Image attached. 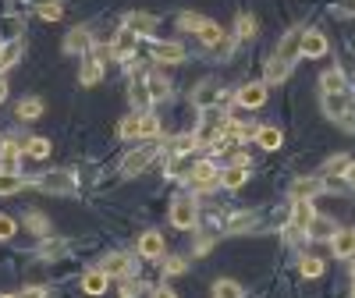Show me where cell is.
<instances>
[{"mask_svg": "<svg viewBox=\"0 0 355 298\" xmlns=\"http://www.w3.org/2000/svg\"><path fill=\"white\" fill-rule=\"evenodd\" d=\"M196 220H199V206H196L192 195H178V199H171V224H174L178 231H192Z\"/></svg>", "mask_w": 355, "mask_h": 298, "instance_id": "6da1fadb", "label": "cell"}, {"mask_svg": "<svg viewBox=\"0 0 355 298\" xmlns=\"http://www.w3.org/2000/svg\"><path fill=\"white\" fill-rule=\"evenodd\" d=\"M217 174H220V167H217L214 160H192V167H189V182H192L196 192H206V189H214V185H217Z\"/></svg>", "mask_w": 355, "mask_h": 298, "instance_id": "7a4b0ae2", "label": "cell"}, {"mask_svg": "<svg viewBox=\"0 0 355 298\" xmlns=\"http://www.w3.org/2000/svg\"><path fill=\"white\" fill-rule=\"evenodd\" d=\"M157 160V146H139V149H132V153L121 160V174L125 177H135V174H142L146 167H150Z\"/></svg>", "mask_w": 355, "mask_h": 298, "instance_id": "3957f363", "label": "cell"}, {"mask_svg": "<svg viewBox=\"0 0 355 298\" xmlns=\"http://www.w3.org/2000/svg\"><path fill=\"white\" fill-rule=\"evenodd\" d=\"M135 50H139V36L132 33V28H117V36H114V43H110V57L114 61H132L135 57Z\"/></svg>", "mask_w": 355, "mask_h": 298, "instance_id": "277c9868", "label": "cell"}, {"mask_svg": "<svg viewBox=\"0 0 355 298\" xmlns=\"http://www.w3.org/2000/svg\"><path fill=\"white\" fill-rule=\"evenodd\" d=\"M302 33H306V28H288V33L281 36V43H277L274 57H281V61H288V64L299 61V57H302Z\"/></svg>", "mask_w": 355, "mask_h": 298, "instance_id": "5b68a950", "label": "cell"}, {"mask_svg": "<svg viewBox=\"0 0 355 298\" xmlns=\"http://www.w3.org/2000/svg\"><path fill=\"white\" fill-rule=\"evenodd\" d=\"M234 103L245 107V110H256L266 103V82H245L239 93H234Z\"/></svg>", "mask_w": 355, "mask_h": 298, "instance_id": "8992f818", "label": "cell"}, {"mask_svg": "<svg viewBox=\"0 0 355 298\" xmlns=\"http://www.w3.org/2000/svg\"><path fill=\"white\" fill-rule=\"evenodd\" d=\"M245 182H249V164H231V167H220L217 174V185L227 192H239Z\"/></svg>", "mask_w": 355, "mask_h": 298, "instance_id": "52a82bcc", "label": "cell"}, {"mask_svg": "<svg viewBox=\"0 0 355 298\" xmlns=\"http://www.w3.org/2000/svg\"><path fill=\"white\" fill-rule=\"evenodd\" d=\"M355 107H352V96L348 93H323V114L331 117V121H341L348 117Z\"/></svg>", "mask_w": 355, "mask_h": 298, "instance_id": "ba28073f", "label": "cell"}, {"mask_svg": "<svg viewBox=\"0 0 355 298\" xmlns=\"http://www.w3.org/2000/svg\"><path fill=\"white\" fill-rule=\"evenodd\" d=\"M327 242H331L334 259H352V256H355V227H341V231H334Z\"/></svg>", "mask_w": 355, "mask_h": 298, "instance_id": "9c48e42d", "label": "cell"}, {"mask_svg": "<svg viewBox=\"0 0 355 298\" xmlns=\"http://www.w3.org/2000/svg\"><path fill=\"white\" fill-rule=\"evenodd\" d=\"M36 189H43V192H64V195H71L75 192V177L68 174V170H53V174H43L40 182H36Z\"/></svg>", "mask_w": 355, "mask_h": 298, "instance_id": "30bf717a", "label": "cell"}, {"mask_svg": "<svg viewBox=\"0 0 355 298\" xmlns=\"http://www.w3.org/2000/svg\"><path fill=\"white\" fill-rule=\"evenodd\" d=\"M139 259H164V234L160 231H146L135 245Z\"/></svg>", "mask_w": 355, "mask_h": 298, "instance_id": "8fae6325", "label": "cell"}, {"mask_svg": "<svg viewBox=\"0 0 355 298\" xmlns=\"http://www.w3.org/2000/svg\"><path fill=\"white\" fill-rule=\"evenodd\" d=\"M21 153H25V149L15 139H4V146H0V170H4V174H18L21 170Z\"/></svg>", "mask_w": 355, "mask_h": 298, "instance_id": "7c38bea8", "label": "cell"}, {"mask_svg": "<svg viewBox=\"0 0 355 298\" xmlns=\"http://www.w3.org/2000/svg\"><path fill=\"white\" fill-rule=\"evenodd\" d=\"M323 189H327V182H320V177H299V182H291L288 195H291V202H299V199L313 202V195H320Z\"/></svg>", "mask_w": 355, "mask_h": 298, "instance_id": "4fadbf2b", "label": "cell"}, {"mask_svg": "<svg viewBox=\"0 0 355 298\" xmlns=\"http://www.w3.org/2000/svg\"><path fill=\"white\" fill-rule=\"evenodd\" d=\"M125 28H132L139 40H142V36H153V33H157V15H150V11H132V15L125 18Z\"/></svg>", "mask_w": 355, "mask_h": 298, "instance_id": "5bb4252c", "label": "cell"}, {"mask_svg": "<svg viewBox=\"0 0 355 298\" xmlns=\"http://www.w3.org/2000/svg\"><path fill=\"white\" fill-rule=\"evenodd\" d=\"M132 256H125V252H110L103 263H100V270L107 274V277H128L132 274Z\"/></svg>", "mask_w": 355, "mask_h": 298, "instance_id": "9a60e30c", "label": "cell"}, {"mask_svg": "<svg viewBox=\"0 0 355 298\" xmlns=\"http://www.w3.org/2000/svg\"><path fill=\"white\" fill-rule=\"evenodd\" d=\"M153 61L157 64H182L185 61V46L182 43H153Z\"/></svg>", "mask_w": 355, "mask_h": 298, "instance_id": "2e32d148", "label": "cell"}, {"mask_svg": "<svg viewBox=\"0 0 355 298\" xmlns=\"http://www.w3.org/2000/svg\"><path fill=\"white\" fill-rule=\"evenodd\" d=\"M21 50H25V40H21V36H15V40H8V43H0V75H4L11 64L21 61Z\"/></svg>", "mask_w": 355, "mask_h": 298, "instance_id": "e0dca14e", "label": "cell"}, {"mask_svg": "<svg viewBox=\"0 0 355 298\" xmlns=\"http://www.w3.org/2000/svg\"><path fill=\"white\" fill-rule=\"evenodd\" d=\"M313 217H316L313 202H309V199H299V202H291V224H288V227H295V231H306V227L313 224Z\"/></svg>", "mask_w": 355, "mask_h": 298, "instance_id": "ac0fdd59", "label": "cell"}, {"mask_svg": "<svg viewBox=\"0 0 355 298\" xmlns=\"http://www.w3.org/2000/svg\"><path fill=\"white\" fill-rule=\"evenodd\" d=\"M327 50H331V43H327V36H323V33H316V28L302 33V57H323Z\"/></svg>", "mask_w": 355, "mask_h": 298, "instance_id": "d6986e66", "label": "cell"}, {"mask_svg": "<svg viewBox=\"0 0 355 298\" xmlns=\"http://www.w3.org/2000/svg\"><path fill=\"white\" fill-rule=\"evenodd\" d=\"M220 103V89L214 85V82H202L196 93H192V107H199V110H210V107H217Z\"/></svg>", "mask_w": 355, "mask_h": 298, "instance_id": "ffe728a7", "label": "cell"}, {"mask_svg": "<svg viewBox=\"0 0 355 298\" xmlns=\"http://www.w3.org/2000/svg\"><path fill=\"white\" fill-rule=\"evenodd\" d=\"M320 89H323V93H348L345 71H341V68H327V71L320 75Z\"/></svg>", "mask_w": 355, "mask_h": 298, "instance_id": "44dd1931", "label": "cell"}, {"mask_svg": "<svg viewBox=\"0 0 355 298\" xmlns=\"http://www.w3.org/2000/svg\"><path fill=\"white\" fill-rule=\"evenodd\" d=\"M15 117H18V121H40V117H43V100H40V96H25V100H18Z\"/></svg>", "mask_w": 355, "mask_h": 298, "instance_id": "7402d4cb", "label": "cell"}, {"mask_svg": "<svg viewBox=\"0 0 355 298\" xmlns=\"http://www.w3.org/2000/svg\"><path fill=\"white\" fill-rule=\"evenodd\" d=\"M100 78H103V64L96 61V57H85V61H82V68H78V85L93 89Z\"/></svg>", "mask_w": 355, "mask_h": 298, "instance_id": "603a6c76", "label": "cell"}, {"mask_svg": "<svg viewBox=\"0 0 355 298\" xmlns=\"http://www.w3.org/2000/svg\"><path fill=\"white\" fill-rule=\"evenodd\" d=\"M89 46H93V36H89V28H85V25L71 28L68 40H64V50H68V53H82V50H89Z\"/></svg>", "mask_w": 355, "mask_h": 298, "instance_id": "cb8c5ba5", "label": "cell"}, {"mask_svg": "<svg viewBox=\"0 0 355 298\" xmlns=\"http://www.w3.org/2000/svg\"><path fill=\"white\" fill-rule=\"evenodd\" d=\"M107 281H110V277L100 270V266H96V270H85V274H82V291H85V295H103V291H107Z\"/></svg>", "mask_w": 355, "mask_h": 298, "instance_id": "d4e9b609", "label": "cell"}, {"mask_svg": "<svg viewBox=\"0 0 355 298\" xmlns=\"http://www.w3.org/2000/svg\"><path fill=\"white\" fill-rule=\"evenodd\" d=\"M256 146H259V149H270V153H274V149H281V146H284L281 128H274V125L259 128V132H256Z\"/></svg>", "mask_w": 355, "mask_h": 298, "instance_id": "484cf974", "label": "cell"}, {"mask_svg": "<svg viewBox=\"0 0 355 298\" xmlns=\"http://www.w3.org/2000/svg\"><path fill=\"white\" fill-rule=\"evenodd\" d=\"M196 36H199L206 46H217V43L224 40V28H220L217 21H210V18H202V21H199V28H196Z\"/></svg>", "mask_w": 355, "mask_h": 298, "instance_id": "4316f807", "label": "cell"}, {"mask_svg": "<svg viewBox=\"0 0 355 298\" xmlns=\"http://www.w3.org/2000/svg\"><path fill=\"white\" fill-rule=\"evenodd\" d=\"M288 75H291V64L288 61H281V57H270V61H266V85L284 82Z\"/></svg>", "mask_w": 355, "mask_h": 298, "instance_id": "83f0119b", "label": "cell"}, {"mask_svg": "<svg viewBox=\"0 0 355 298\" xmlns=\"http://www.w3.org/2000/svg\"><path fill=\"white\" fill-rule=\"evenodd\" d=\"M146 89H150V100H167V93H171V82H167L160 71H153L150 78H146Z\"/></svg>", "mask_w": 355, "mask_h": 298, "instance_id": "f1b7e54d", "label": "cell"}, {"mask_svg": "<svg viewBox=\"0 0 355 298\" xmlns=\"http://www.w3.org/2000/svg\"><path fill=\"white\" fill-rule=\"evenodd\" d=\"M21 149H25L28 157H36V160H46L53 146H50V139H43V135H33V139H28V142H25Z\"/></svg>", "mask_w": 355, "mask_h": 298, "instance_id": "f546056e", "label": "cell"}, {"mask_svg": "<svg viewBox=\"0 0 355 298\" xmlns=\"http://www.w3.org/2000/svg\"><path fill=\"white\" fill-rule=\"evenodd\" d=\"M256 33H259V21L252 15H239V21H234V36L239 40H256Z\"/></svg>", "mask_w": 355, "mask_h": 298, "instance_id": "4dcf8cb0", "label": "cell"}, {"mask_svg": "<svg viewBox=\"0 0 355 298\" xmlns=\"http://www.w3.org/2000/svg\"><path fill=\"white\" fill-rule=\"evenodd\" d=\"M21 224H25L28 231H33V234H40V238H46V234H50V220H46V217H43L40 210L25 213V217H21Z\"/></svg>", "mask_w": 355, "mask_h": 298, "instance_id": "1f68e13d", "label": "cell"}, {"mask_svg": "<svg viewBox=\"0 0 355 298\" xmlns=\"http://www.w3.org/2000/svg\"><path fill=\"white\" fill-rule=\"evenodd\" d=\"M256 224V213H249V210H239L231 220H227V234H242V231H249Z\"/></svg>", "mask_w": 355, "mask_h": 298, "instance_id": "d6a6232c", "label": "cell"}, {"mask_svg": "<svg viewBox=\"0 0 355 298\" xmlns=\"http://www.w3.org/2000/svg\"><path fill=\"white\" fill-rule=\"evenodd\" d=\"M28 182H25V177L21 174H4V170H0V195H15V192H21Z\"/></svg>", "mask_w": 355, "mask_h": 298, "instance_id": "836d02e7", "label": "cell"}, {"mask_svg": "<svg viewBox=\"0 0 355 298\" xmlns=\"http://www.w3.org/2000/svg\"><path fill=\"white\" fill-rule=\"evenodd\" d=\"M128 96H132V107L142 110V114H146V107L153 103V100H150V89H146V82H132V93H128Z\"/></svg>", "mask_w": 355, "mask_h": 298, "instance_id": "e575fe53", "label": "cell"}, {"mask_svg": "<svg viewBox=\"0 0 355 298\" xmlns=\"http://www.w3.org/2000/svg\"><path fill=\"white\" fill-rule=\"evenodd\" d=\"M214 298H245L239 281H217L214 284Z\"/></svg>", "mask_w": 355, "mask_h": 298, "instance_id": "d590c367", "label": "cell"}, {"mask_svg": "<svg viewBox=\"0 0 355 298\" xmlns=\"http://www.w3.org/2000/svg\"><path fill=\"white\" fill-rule=\"evenodd\" d=\"M323 270H327V266H323L320 256H302V263H299V274L302 277H323Z\"/></svg>", "mask_w": 355, "mask_h": 298, "instance_id": "8d00e7d4", "label": "cell"}, {"mask_svg": "<svg viewBox=\"0 0 355 298\" xmlns=\"http://www.w3.org/2000/svg\"><path fill=\"white\" fill-rule=\"evenodd\" d=\"M36 15L43 18V21H57L64 15V8H61V0H40V8H36Z\"/></svg>", "mask_w": 355, "mask_h": 298, "instance_id": "74e56055", "label": "cell"}, {"mask_svg": "<svg viewBox=\"0 0 355 298\" xmlns=\"http://www.w3.org/2000/svg\"><path fill=\"white\" fill-rule=\"evenodd\" d=\"M160 135V121L153 114H139V139H153Z\"/></svg>", "mask_w": 355, "mask_h": 298, "instance_id": "f35d334b", "label": "cell"}, {"mask_svg": "<svg viewBox=\"0 0 355 298\" xmlns=\"http://www.w3.org/2000/svg\"><path fill=\"white\" fill-rule=\"evenodd\" d=\"M189 167H192L189 153H174V160L167 164V177H182V174H189Z\"/></svg>", "mask_w": 355, "mask_h": 298, "instance_id": "ab89813d", "label": "cell"}, {"mask_svg": "<svg viewBox=\"0 0 355 298\" xmlns=\"http://www.w3.org/2000/svg\"><path fill=\"white\" fill-rule=\"evenodd\" d=\"M306 231H309L313 238H331V234H334V220H331V217H313V224H309Z\"/></svg>", "mask_w": 355, "mask_h": 298, "instance_id": "60d3db41", "label": "cell"}, {"mask_svg": "<svg viewBox=\"0 0 355 298\" xmlns=\"http://www.w3.org/2000/svg\"><path fill=\"white\" fill-rule=\"evenodd\" d=\"M40 256H46V259L68 256V242H43V245H40Z\"/></svg>", "mask_w": 355, "mask_h": 298, "instance_id": "b9f144b4", "label": "cell"}, {"mask_svg": "<svg viewBox=\"0 0 355 298\" xmlns=\"http://www.w3.org/2000/svg\"><path fill=\"white\" fill-rule=\"evenodd\" d=\"M185 270H189V263H185L182 256H171V259L164 263V274H167V277H182Z\"/></svg>", "mask_w": 355, "mask_h": 298, "instance_id": "7bdbcfd3", "label": "cell"}, {"mask_svg": "<svg viewBox=\"0 0 355 298\" xmlns=\"http://www.w3.org/2000/svg\"><path fill=\"white\" fill-rule=\"evenodd\" d=\"M199 15H192V11H185V15H178V28H182V33H196L199 28Z\"/></svg>", "mask_w": 355, "mask_h": 298, "instance_id": "ee69618b", "label": "cell"}, {"mask_svg": "<svg viewBox=\"0 0 355 298\" xmlns=\"http://www.w3.org/2000/svg\"><path fill=\"white\" fill-rule=\"evenodd\" d=\"M146 288H150L146 281H125V284H121V298H139Z\"/></svg>", "mask_w": 355, "mask_h": 298, "instance_id": "f6af8a7d", "label": "cell"}, {"mask_svg": "<svg viewBox=\"0 0 355 298\" xmlns=\"http://www.w3.org/2000/svg\"><path fill=\"white\" fill-rule=\"evenodd\" d=\"M117 132H121V139H139V117H135V114H132V117H125Z\"/></svg>", "mask_w": 355, "mask_h": 298, "instance_id": "bcb514c9", "label": "cell"}, {"mask_svg": "<svg viewBox=\"0 0 355 298\" xmlns=\"http://www.w3.org/2000/svg\"><path fill=\"white\" fill-rule=\"evenodd\" d=\"M18 231V224H15V217H8V213H0V242H8V238Z\"/></svg>", "mask_w": 355, "mask_h": 298, "instance_id": "7dc6e473", "label": "cell"}, {"mask_svg": "<svg viewBox=\"0 0 355 298\" xmlns=\"http://www.w3.org/2000/svg\"><path fill=\"white\" fill-rule=\"evenodd\" d=\"M352 160L348 157H331L327 164H323V170H327V174H345V167H348Z\"/></svg>", "mask_w": 355, "mask_h": 298, "instance_id": "c3c4849f", "label": "cell"}, {"mask_svg": "<svg viewBox=\"0 0 355 298\" xmlns=\"http://www.w3.org/2000/svg\"><path fill=\"white\" fill-rule=\"evenodd\" d=\"M210 245H214V238H210V234H202L199 242H196V249H192V252H196V256H206V252H210Z\"/></svg>", "mask_w": 355, "mask_h": 298, "instance_id": "681fc988", "label": "cell"}, {"mask_svg": "<svg viewBox=\"0 0 355 298\" xmlns=\"http://www.w3.org/2000/svg\"><path fill=\"white\" fill-rule=\"evenodd\" d=\"M46 295H50L46 288H25L21 291V298H46Z\"/></svg>", "mask_w": 355, "mask_h": 298, "instance_id": "f907efd6", "label": "cell"}, {"mask_svg": "<svg viewBox=\"0 0 355 298\" xmlns=\"http://www.w3.org/2000/svg\"><path fill=\"white\" fill-rule=\"evenodd\" d=\"M345 182H348V189H355V164L345 167Z\"/></svg>", "mask_w": 355, "mask_h": 298, "instance_id": "816d5d0a", "label": "cell"}, {"mask_svg": "<svg viewBox=\"0 0 355 298\" xmlns=\"http://www.w3.org/2000/svg\"><path fill=\"white\" fill-rule=\"evenodd\" d=\"M153 298H178L171 288H153Z\"/></svg>", "mask_w": 355, "mask_h": 298, "instance_id": "f5cc1de1", "label": "cell"}, {"mask_svg": "<svg viewBox=\"0 0 355 298\" xmlns=\"http://www.w3.org/2000/svg\"><path fill=\"white\" fill-rule=\"evenodd\" d=\"M341 15H355V0H341Z\"/></svg>", "mask_w": 355, "mask_h": 298, "instance_id": "db71d44e", "label": "cell"}, {"mask_svg": "<svg viewBox=\"0 0 355 298\" xmlns=\"http://www.w3.org/2000/svg\"><path fill=\"white\" fill-rule=\"evenodd\" d=\"M4 100H8V78L0 75V103H4Z\"/></svg>", "mask_w": 355, "mask_h": 298, "instance_id": "11a10c76", "label": "cell"}, {"mask_svg": "<svg viewBox=\"0 0 355 298\" xmlns=\"http://www.w3.org/2000/svg\"><path fill=\"white\" fill-rule=\"evenodd\" d=\"M0 298H18V295H0Z\"/></svg>", "mask_w": 355, "mask_h": 298, "instance_id": "9f6ffc18", "label": "cell"}, {"mask_svg": "<svg viewBox=\"0 0 355 298\" xmlns=\"http://www.w3.org/2000/svg\"><path fill=\"white\" fill-rule=\"evenodd\" d=\"M352 298H355V288H352Z\"/></svg>", "mask_w": 355, "mask_h": 298, "instance_id": "6f0895ef", "label": "cell"}]
</instances>
